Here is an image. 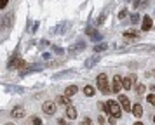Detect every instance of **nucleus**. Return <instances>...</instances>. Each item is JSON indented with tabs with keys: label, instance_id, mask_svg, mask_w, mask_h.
I'll use <instances>...</instances> for the list:
<instances>
[{
	"label": "nucleus",
	"instance_id": "f257e3e1",
	"mask_svg": "<svg viewBox=\"0 0 155 125\" xmlns=\"http://www.w3.org/2000/svg\"><path fill=\"white\" fill-rule=\"evenodd\" d=\"M105 110L108 111V115L113 117L115 120H119L120 115H122V108H120V104L117 103V101H108V103L105 104Z\"/></svg>",
	"mask_w": 155,
	"mask_h": 125
},
{
	"label": "nucleus",
	"instance_id": "f03ea898",
	"mask_svg": "<svg viewBox=\"0 0 155 125\" xmlns=\"http://www.w3.org/2000/svg\"><path fill=\"white\" fill-rule=\"evenodd\" d=\"M96 82H98V89L103 92V94H110V85H108V78H106V75H98V78H96Z\"/></svg>",
	"mask_w": 155,
	"mask_h": 125
},
{
	"label": "nucleus",
	"instance_id": "7ed1b4c3",
	"mask_svg": "<svg viewBox=\"0 0 155 125\" xmlns=\"http://www.w3.org/2000/svg\"><path fill=\"white\" fill-rule=\"evenodd\" d=\"M117 103L120 104V108H122V110H126V111L133 110V104H131V101H129V97H127V96H122V94H120Z\"/></svg>",
	"mask_w": 155,
	"mask_h": 125
},
{
	"label": "nucleus",
	"instance_id": "20e7f679",
	"mask_svg": "<svg viewBox=\"0 0 155 125\" xmlns=\"http://www.w3.org/2000/svg\"><path fill=\"white\" fill-rule=\"evenodd\" d=\"M42 110L45 115H54L56 113V103H52V101H45L42 104Z\"/></svg>",
	"mask_w": 155,
	"mask_h": 125
},
{
	"label": "nucleus",
	"instance_id": "39448f33",
	"mask_svg": "<svg viewBox=\"0 0 155 125\" xmlns=\"http://www.w3.org/2000/svg\"><path fill=\"white\" fill-rule=\"evenodd\" d=\"M122 89V76H113L112 78V90L113 92H120Z\"/></svg>",
	"mask_w": 155,
	"mask_h": 125
},
{
	"label": "nucleus",
	"instance_id": "423d86ee",
	"mask_svg": "<svg viewBox=\"0 0 155 125\" xmlns=\"http://www.w3.org/2000/svg\"><path fill=\"white\" fill-rule=\"evenodd\" d=\"M85 33L89 35V37H91V38H92L94 42H96V40H101V35H99L92 26H87V28H85Z\"/></svg>",
	"mask_w": 155,
	"mask_h": 125
},
{
	"label": "nucleus",
	"instance_id": "0eeeda50",
	"mask_svg": "<svg viewBox=\"0 0 155 125\" xmlns=\"http://www.w3.org/2000/svg\"><path fill=\"white\" fill-rule=\"evenodd\" d=\"M141 30H143V31H150V30H152V18H150V16H145V18H143Z\"/></svg>",
	"mask_w": 155,
	"mask_h": 125
},
{
	"label": "nucleus",
	"instance_id": "6e6552de",
	"mask_svg": "<svg viewBox=\"0 0 155 125\" xmlns=\"http://www.w3.org/2000/svg\"><path fill=\"white\" fill-rule=\"evenodd\" d=\"M23 64H25V61L23 59H11L9 61V69H12V68H23Z\"/></svg>",
	"mask_w": 155,
	"mask_h": 125
},
{
	"label": "nucleus",
	"instance_id": "1a4fd4ad",
	"mask_svg": "<svg viewBox=\"0 0 155 125\" xmlns=\"http://www.w3.org/2000/svg\"><path fill=\"white\" fill-rule=\"evenodd\" d=\"M133 82H134V76H126V78H122V89H131L133 87Z\"/></svg>",
	"mask_w": 155,
	"mask_h": 125
},
{
	"label": "nucleus",
	"instance_id": "9d476101",
	"mask_svg": "<svg viewBox=\"0 0 155 125\" xmlns=\"http://www.w3.org/2000/svg\"><path fill=\"white\" fill-rule=\"evenodd\" d=\"M66 117L70 118V120H75V118H77V110H75V108H73V106H66Z\"/></svg>",
	"mask_w": 155,
	"mask_h": 125
},
{
	"label": "nucleus",
	"instance_id": "9b49d317",
	"mask_svg": "<svg viewBox=\"0 0 155 125\" xmlns=\"http://www.w3.org/2000/svg\"><path fill=\"white\" fill-rule=\"evenodd\" d=\"M134 113V117L136 118H140L141 115H143V108H141V104L138 103V104H133V110H131Z\"/></svg>",
	"mask_w": 155,
	"mask_h": 125
},
{
	"label": "nucleus",
	"instance_id": "f8f14e48",
	"mask_svg": "<svg viewBox=\"0 0 155 125\" xmlns=\"http://www.w3.org/2000/svg\"><path fill=\"white\" fill-rule=\"evenodd\" d=\"M11 115H12V118H23V117H25V110L19 106V108L12 110V113H11Z\"/></svg>",
	"mask_w": 155,
	"mask_h": 125
},
{
	"label": "nucleus",
	"instance_id": "ddd939ff",
	"mask_svg": "<svg viewBox=\"0 0 155 125\" xmlns=\"http://www.w3.org/2000/svg\"><path fill=\"white\" fill-rule=\"evenodd\" d=\"M77 85H70V87H68V89L64 90V96L66 97H71V96H75V94H77Z\"/></svg>",
	"mask_w": 155,
	"mask_h": 125
},
{
	"label": "nucleus",
	"instance_id": "4468645a",
	"mask_svg": "<svg viewBox=\"0 0 155 125\" xmlns=\"http://www.w3.org/2000/svg\"><path fill=\"white\" fill-rule=\"evenodd\" d=\"M56 103L61 104V106H70V101H68V97H66V96H58L56 97Z\"/></svg>",
	"mask_w": 155,
	"mask_h": 125
},
{
	"label": "nucleus",
	"instance_id": "2eb2a0df",
	"mask_svg": "<svg viewBox=\"0 0 155 125\" xmlns=\"http://www.w3.org/2000/svg\"><path fill=\"white\" fill-rule=\"evenodd\" d=\"M99 61V56H94V57H91V59H87L85 61V68H91V66H94V62Z\"/></svg>",
	"mask_w": 155,
	"mask_h": 125
},
{
	"label": "nucleus",
	"instance_id": "dca6fc26",
	"mask_svg": "<svg viewBox=\"0 0 155 125\" xmlns=\"http://www.w3.org/2000/svg\"><path fill=\"white\" fill-rule=\"evenodd\" d=\"M84 94L87 97H92V96H94V87H91V85H85V87H84Z\"/></svg>",
	"mask_w": 155,
	"mask_h": 125
},
{
	"label": "nucleus",
	"instance_id": "f3484780",
	"mask_svg": "<svg viewBox=\"0 0 155 125\" xmlns=\"http://www.w3.org/2000/svg\"><path fill=\"white\" fill-rule=\"evenodd\" d=\"M124 37H127V38H136V37H140V33H138V31H134V30H129V31L124 33Z\"/></svg>",
	"mask_w": 155,
	"mask_h": 125
},
{
	"label": "nucleus",
	"instance_id": "a211bd4d",
	"mask_svg": "<svg viewBox=\"0 0 155 125\" xmlns=\"http://www.w3.org/2000/svg\"><path fill=\"white\" fill-rule=\"evenodd\" d=\"M143 92H145V85H143V83H138V85H136V94H143Z\"/></svg>",
	"mask_w": 155,
	"mask_h": 125
},
{
	"label": "nucleus",
	"instance_id": "6ab92c4d",
	"mask_svg": "<svg viewBox=\"0 0 155 125\" xmlns=\"http://www.w3.org/2000/svg\"><path fill=\"white\" fill-rule=\"evenodd\" d=\"M105 49H106V43H99V45H96V47H94V50H96V52H103Z\"/></svg>",
	"mask_w": 155,
	"mask_h": 125
},
{
	"label": "nucleus",
	"instance_id": "aec40b11",
	"mask_svg": "<svg viewBox=\"0 0 155 125\" xmlns=\"http://www.w3.org/2000/svg\"><path fill=\"white\" fill-rule=\"evenodd\" d=\"M30 123H31V125H42V120H40V118H37V117H33Z\"/></svg>",
	"mask_w": 155,
	"mask_h": 125
},
{
	"label": "nucleus",
	"instance_id": "412c9836",
	"mask_svg": "<svg viewBox=\"0 0 155 125\" xmlns=\"http://www.w3.org/2000/svg\"><path fill=\"white\" fill-rule=\"evenodd\" d=\"M147 101H148L150 104H153V106H155V94H150V96L147 97Z\"/></svg>",
	"mask_w": 155,
	"mask_h": 125
},
{
	"label": "nucleus",
	"instance_id": "4be33fe9",
	"mask_svg": "<svg viewBox=\"0 0 155 125\" xmlns=\"http://www.w3.org/2000/svg\"><path fill=\"white\" fill-rule=\"evenodd\" d=\"M105 18H106V12H103V14H101V16H99V19L96 21V24H101V23L105 21Z\"/></svg>",
	"mask_w": 155,
	"mask_h": 125
},
{
	"label": "nucleus",
	"instance_id": "5701e85b",
	"mask_svg": "<svg viewBox=\"0 0 155 125\" xmlns=\"http://www.w3.org/2000/svg\"><path fill=\"white\" fill-rule=\"evenodd\" d=\"M7 4H9V0H0V9H4Z\"/></svg>",
	"mask_w": 155,
	"mask_h": 125
},
{
	"label": "nucleus",
	"instance_id": "b1692460",
	"mask_svg": "<svg viewBox=\"0 0 155 125\" xmlns=\"http://www.w3.org/2000/svg\"><path fill=\"white\" fill-rule=\"evenodd\" d=\"M131 19H133V23H138V19H140V16H138V14H134V16L131 18Z\"/></svg>",
	"mask_w": 155,
	"mask_h": 125
},
{
	"label": "nucleus",
	"instance_id": "393cba45",
	"mask_svg": "<svg viewBox=\"0 0 155 125\" xmlns=\"http://www.w3.org/2000/svg\"><path fill=\"white\" fill-rule=\"evenodd\" d=\"M126 11H120V12H119V18H120V19H122V18H126Z\"/></svg>",
	"mask_w": 155,
	"mask_h": 125
},
{
	"label": "nucleus",
	"instance_id": "a878e982",
	"mask_svg": "<svg viewBox=\"0 0 155 125\" xmlns=\"http://www.w3.org/2000/svg\"><path fill=\"white\" fill-rule=\"evenodd\" d=\"M82 125H91V120H89V118H84V122H82Z\"/></svg>",
	"mask_w": 155,
	"mask_h": 125
},
{
	"label": "nucleus",
	"instance_id": "bb28decb",
	"mask_svg": "<svg viewBox=\"0 0 155 125\" xmlns=\"http://www.w3.org/2000/svg\"><path fill=\"white\" fill-rule=\"evenodd\" d=\"M134 125H143V123H141V122H136V123H134Z\"/></svg>",
	"mask_w": 155,
	"mask_h": 125
},
{
	"label": "nucleus",
	"instance_id": "cd10ccee",
	"mask_svg": "<svg viewBox=\"0 0 155 125\" xmlns=\"http://www.w3.org/2000/svg\"><path fill=\"white\" fill-rule=\"evenodd\" d=\"M5 125H14V123H5Z\"/></svg>",
	"mask_w": 155,
	"mask_h": 125
},
{
	"label": "nucleus",
	"instance_id": "c85d7f7f",
	"mask_svg": "<svg viewBox=\"0 0 155 125\" xmlns=\"http://www.w3.org/2000/svg\"><path fill=\"white\" fill-rule=\"evenodd\" d=\"M153 122H155V117H153Z\"/></svg>",
	"mask_w": 155,
	"mask_h": 125
},
{
	"label": "nucleus",
	"instance_id": "c756f323",
	"mask_svg": "<svg viewBox=\"0 0 155 125\" xmlns=\"http://www.w3.org/2000/svg\"><path fill=\"white\" fill-rule=\"evenodd\" d=\"M153 73H155V71H153Z\"/></svg>",
	"mask_w": 155,
	"mask_h": 125
}]
</instances>
